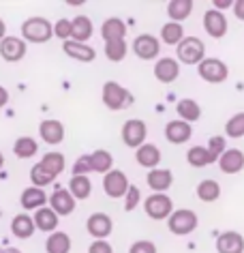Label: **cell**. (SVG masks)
<instances>
[{"instance_id": "obj_15", "label": "cell", "mask_w": 244, "mask_h": 253, "mask_svg": "<svg viewBox=\"0 0 244 253\" xmlns=\"http://www.w3.org/2000/svg\"><path fill=\"white\" fill-rule=\"evenodd\" d=\"M49 208L62 217H67V214H71L75 211V198L71 195L69 189H56L52 193V198H49Z\"/></svg>"}, {"instance_id": "obj_16", "label": "cell", "mask_w": 244, "mask_h": 253, "mask_svg": "<svg viewBox=\"0 0 244 253\" xmlns=\"http://www.w3.org/2000/svg\"><path fill=\"white\" fill-rule=\"evenodd\" d=\"M218 168L223 174H238L244 169V153L240 148H227L218 159Z\"/></svg>"}, {"instance_id": "obj_38", "label": "cell", "mask_w": 244, "mask_h": 253, "mask_svg": "<svg viewBox=\"0 0 244 253\" xmlns=\"http://www.w3.org/2000/svg\"><path fill=\"white\" fill-rule=\"evenodd\" d=\"M127 41L120 39V41H107L105 43V56H107V60L111 62H120L127 58Z\"/></svg>"}, {"instance_id": "obj_42", "label": "cell", "mask_w": 244, "mask_h": 253, "mask_svg": "<svg viewBox=\"0 0 244 253\" xmlns=\"http://www.w3.org/2000/svg\"><path fill=\"white\" fill-rule=\"evenodd\" d=\"M90 172H92L90 155H84V157H79V159L73 163V176H88Z\"/></svg>"}, {"instance_id": "obj_12", "label": "cell", "mask_w": 244, "mask_h": 253, "mask_svg": "<svg viewBox=\"0 0 244 253\" xmlns=\"http://www.w3.org/2000/svg\"><path fill=\"white\" fill-rule=\"evenodd\" d=\"M0 56L7 62H20L26 56V41L20 37H4L0 41Z\"/></svg>"}, {"instance_id": "obj_24", "label": "cell", "mask_w": 244, "mask_h": 253, "mask_svg": "<svg viewBox=\"0 0 244 253\" xmlns=\"http://www.w3.org/2000/svg\"><path fill=\"white\" fill-rule=\"evenodd\" d=\"M176 112L180 120H184V123H197L199 118H202V107H199V103L195 99H180L176 103Z\"/></svg>"}, {"instance_id": "obj_32", "label": "cell", "mask_w": 244, "mask_h": 253, "mask_svg": "<svg viewBox=\"0 0 244 253\" xmlns=\"http://www.w3.org/2000/svg\"><path fill=\"white\" fill-rule=\"evenodd\" d=\"M69 191L75 200H88L92 193V182L88 176H73L69 180Z\"/></svg>"}, {"instance_id": "obj_50", "label": "cell", "mask_w": 244, "mask_h": 253, "mask_svg": "<svg viewBox=\"0 0 244 253\" xmlns=\"http://www.w3.org/2000/svg\"><path fill=\"white\" fill-rule=\"evenodd\" d=\"M4 168V157H2V153H0V169Z\"/></svg>"}, {"instance_id": "obj_13", "label": "cell", "mask_w": 244, "mask_h": 253, "mask_svg": "<svg viewBox=\"0 0 244 253\" xmlns=\"http://www.w3.org/2000/svg\"><path fill=\"white\" fill-rule=\"evenodd\" d=\"M216 251L218 253H244V236L236 230H227V232L218 234Z\"/></svg>"}, {"instance_id": "obj_22", "label": "cell", "mask_w": 244, "mask_h": 253, "mask_svg": "<svg viewBox=\"0 0 244 253\" xmlns=\"http://www.w3.org/2000/svg\"><path fill=\"white\" fill-rule=\"evenodd\" d=\"M39 135L43 137V142L47 144H60L65 140V125L60 120H43L39 126Z\"/></svg>"}, {"instance_id": "obj_4", "label": "cell", "mask_w": 244, "mask_h": 253, "mask_svg": "<svg viewBox=\"0 0 244 253\" xmlns=\"http://www.w3.org/2000/svg\"><path fill=\"white\" fill-rule=\"evenodd\" d=\"M197 225H199V217L195 214V211H189V208H178L167 219V227L176 236H189L191 232L197 230Z\"/></svg>"}, {"instance_id": "obj_3", "label": "cell", "mask_w": 244, "mask_h": 253, "mask_svg": "<svg viewBox=\"0 0 244 253\" xmlns=\"http://www.w3.org/2000/svg\"><path fill=\"white\" fill-rule=\"evenodd\" d=\"M133 94H131L127 88L120 86L118 82H105L103 84V103L114 112H120V110H127L133 103Z\"/></svg>"}, {"instance_id": "obj_9", "label": "cell", "mask_w": 244, "mask_h": 253, "mask_svg": "<svg viewBox=\"0 0 244 253\" xmlns=\"http://www.w3.org/2000/svg\"><path fill=\"white\" fill-rule=\"evenodd\" d=\"M86 230H88V234L92 238L105 240L111 234V230H114V221H111V217L105 212H92L88 217V221H86Z\"/></svg>"}, {"instance_id": "obj_33", "label": "cell", "mask_w": 244, "mask_h": 253, "mask_svg": "<svg viewBox=\"0 0 244 253\" xmlns=\"http://www.w3.org/2000/svg\"><path fill=\"white\" fill-rule=\"evenodd\" d=\"M90 163H92V172H99L103 176L114 169V157L107 150H95L90 155Z\"/></svg>"}, {"instance_id": "obj_48", "label": "cell", "mask_w": 244, "mask_h": 253, "mask_svg": "<svg viewBox=\"0 0 244 253\" xmlns=\"http://www.w3.org/2000/svg\"><path fill=\"white\" fill-rule=\"evenodd\" d=\"M0 253H22V251L15 249V247H0Z\"/></svg>"}, {"instance_id": "obj_29", "label": "cell", "mask_w": 244, "mask_h": 253, "mask_svg": "<svg viewBox=\"0 0 244 253\" xmlns=\"http://www.w3.org/2000/svg\"><path fill=\"white\" fill-rule=\"evenodd\" d=\"M195 193H197V198L202 202L212 204V202H216L218 198H221V185H218L216 180H212V178H206V180H202L197 185Z\"/></svg>"}, {"instance_id": "obj_27", "label": "cell", "mask_w": 244, "mask_h": 253, "mask_svg": "<svg viewBox=\"0 0 244 253\" xmlns=\"http://www.w3.org/2000/svg\"><path fill=\"white\" fill-rule=\"evenodd\" d=\"M36 225H35V219L30 214L22 212V214H15L13 221H11V232L15 234L17 238H30L35 234Z\"/></svg>"}, {"instance_id": "obj_46", "label": "cell", "mask_w": 244, "mask_h": 253, "mask_svg": "<svg viewBox=\"0 0 244 253\" xmlns=\"http://www.w3.org/2000/svg\"><path fill=\"white\" fill-rule=\"evenodd\" d=\"M234 15L240 22H244V0H236L234 2Z\"/></svg>"}, {"instance_id": "obj_20", "label": "cell", "mask_w": 244, "mask_h": 253, "mask_svg": "<svg viewBox=\"0 0 244 253\" xmlns=\"http://www.w3.org/2000/svg\"><path fill=\"white\" fill-rule=\"evenodd\" d=\"M135 161L146 169H156V166L161 163V150L154 144H143L135 150Z\"/></svg>"}, {"instance_id": "obj_37", "label": "cell", "mask_w": 244, "mask_h": 253, "mask_svg": "<svg viewBox=\"0 0 244 253\" xmlns=\"http://www.w3.org/2000/svg\"><path fill=\"white\" fill-rule=\"evenodd\" d=\"M36 150H39L36 142L33 140V137H28V135L17 137L15 144H13V153L20 157V159H30L33 155H36Z\"/></svg>"}, {"instance_id": "obj_7", "label": "cell", "mask_w": 244, "mask_h": 253, "mask_svg": "<svg viewBox=\"0 0 244 253\" xmlns=\"http://www.w3.org/2000/svg\"><path fill=\"white\" fill-rule=\"evenodd\" d=\"M146 137H148V126L143 120L139 118H131L122 125V142L127 144L129 148H139L146 144Z\"/></svg>"}, {"instance_id": "obj_11", "label": "cell", "mask_w": 244, "mask_h": 253, "mask_svg": "<svg viewBox=\"0 0 244 253\" xmlns=\"http://www.w3.org/2000/svg\"><path fill=\"white\" fill-rule=\"evenodd\" d=\"M227 17H225V13H221V11L216 9H208L204 13V30L208 33L212 39H221V37L227 35Z\"/></svg>"}, {"instance_id": "obj_47", "label": "cell", "mask_w": 244, "mask_h": 253, "mask_svg": "<svg viewBox=\"0 0 244 253\" xmlns=\"http://www.w3.org/2000/svg\"><path fill=\"white\" fill-rule=\"evenodd\" d=\"M9 103V90L4 86H0V107H4Z\"/></svg>"}, {"instance_id": "obj_17", "label": "cell", "mask_w": 244, "mask_h": 253, "mask_svg": "<svg viewBox=\"0 0 244 253\" xmlns=\"http://www.w3.org/2000/svg\"><path fill=\"white\" fill-rule=\"evenodd\" d=\"M193 135V126L184 120H172L165 126V137L170 144H186Z\"/></svg>"}, {"instance_id": "obj_19", "label": "cell", "mask_w": 244, "mask_h": 253, "mask_svg": "<svg viewBox=\"0 0 244 253\" xmlns=\"http://www.w3.org/2000/svg\"><path fill=\"white\" fill-rule=\"evenodd\" d=\"M62 52H65L69 58L79 60V62H92L97 58V52L86 43H77V41H65L62 43Z\"/></svg>"}, {"instance_id": "obj_40", "label": "cell", "mask_w": 244, "mask_h": 253, "mask_svg": "<svg viewBox=\"0 0 244 253\" xmlns=\"http://www.w3.org/2000/svg\"><path fill=\"white\" fill-rule=\"evenodd\" d=\"M210 150L212 159H214V163H218V159H221V155L227 150V142H225V135H212L208 140V146H206Z\"/></svg>"}, {"instance_id": "obj_26", "label": "cell", "mask_w": 244, "mask_h": 253, "mask_svg": "<svg viewBox=\"0 0 244 253\" xmlns=\"http://www.w3.org/2000/svg\"><path fill=\"white\" fill-rule=\"evenodd\" d=\"M35 225H36V230H41V232H56V227H58V214H56L49 206H43L39 208V211L35 212Z\"/></svg>"}, {"instance_id": "obj_43", "label": "cell", "mask_w": 244, "mask_h": 253, "mask_svg": "<svg viewBox=\"0 0 244 253\" xmlns=\"http://www.w3.org/2000/svg\"><path fill=\"white\" fill-rule=\"evenodd\" d=\"M54 37L62 39V43L71 41V22H69V20H58V22H56L54 24Z\"/></svg>"}, {"instance_id": "obj_39", "label": "cell", "mask_w": 244, "mask_h": 253, "mask_svg": "<svg viewBox=\"0 0 244 253\" xmlns=\"http://www.w3.org/2000/svg\"><path fill=\"white\" fill-rule=\"evenodd\" d=\"M30 180H33V187H39V189H43V187H47L49 182H54V178L49 176L45 169L41 168V163H36V166H33V169H30Z\"/></svg>"}, {"instance_id": "obj_25", "label": "cell", "mask_w": 244, "mask_h": 253, "mask_svg": "<svg viewBox=\"0 0 244 253\" xmlns=\"http://www.w3.org/2000/svg\"><path fill=\"white\" fill-rule=\"evenodd\" d=\"M92 22L90 17L86 15H77L75 20L71 22V41H77V43H86L92 37Z\"/></svg>"}, {"instance_id": "obj_49", "label": "cell", "mask_w": 244, "mask_h": 253, "mask_svg": "<svg viewBox=\"0 0 244 253\" xmlns=\"http://www.w3.org/2000/svg\"><path fill=\"white\" fill-rule=\"evenodd\" d=\"M4 37H7V24H4L2 20H0V41H2Z\"/></svg>"}, {"instance_id": "obj_23", "label": "cell", "mask_w": 244, "mask_h": 253, "mask_svg": "<svg viewBox=\"0 0 244 253\" xmlns=\"http://www.w3.org/2000/svg\"><path fill=\"white\" fill-rule=\"evenodd\" d=\"M127 35V24H124L120 17H107L101 26V37L107 41H120Z\"/></svg>"}, {"instance_id": "obj_28", "label": "cell", "mask_w": 244, "mask_h": 253, "mask_svg": "<svg viewBox=\"0 0 244 253\" xmlns=\"http://www.w3.org/2000/svg\"><path fill=\"white\" fill-rule=\"evenodd\" d=\"M193 13V0H172L167 4V15H170V22L182 24L186 17H191Z\"/></svg>"}, {"instance_id": "obj_21", "label": "cell", "mask_w": 244, "mask_h": 253, "mask_svg": "<svg viewBox=\"0 0 244 253\" xmlns=\"http://www.w3.org/2000/svg\"><path fill=\"white\" fill-rule=\"evenodd\" d=\"M45 202H47V195L43 189L39 187H28V189H24L22 191V198H20V204L24 211H39V208L45 206Z\"/></svg>"}, {"instance_id": "obj_5", "label": "cell", "mask_w": 244, "mask_h": 253, "mask_svg": "<svg viewBox=\"0 0 244 253\" xmlns=\"http://www.w3.org/2000/svg\"><path fill=\"white\" fill-rule=\"evenodd\" d=\"M143 211H146L150 219L165 221V219H170L174 212V202L170 195H165V193H152L143 200Z\"/></svg>"}, {"instance_id": "obj_14", "label": "cell", "mask_w": 244, "mask_h": 253, "mask_svg": "<svg viewBox=\"0 0 244 253\" xmlns=\"http://www.w3.org/2000/svg\"><path fill=\"white\" fill-rule=\"evenodd\" d=\"M154 78L161 84H172L180 78V65L176 58H159L154 65Z\"/></svg>"}, {"instance_id": "obj_6", "label": "cell", "mask_w": 244, "mask_h": 253, "mask_svg": "<svg viewBox=\"0 0 244 253\" xmlns=\"http://www.w3.org/2000/svg\"><path fill=\"white\" fill-rule=\"evenodd\" d=\"M197 73L208 84H223L229 78V69L221 58H206L202 65H197Z\"/></svg>"}, {"instance_id": "obj_2", "label": "cell", "mask_w": 244, "mask_h": 253, "mask_svg": "<svg viewBox=\"0 0 244 253\" xmlns=\"http://www.w3.org/2000/svg\"><path fill=\"white\" fill-rule=\"evenodd\" d=\"M22 35H24V41L47 43L54 37V26L45 17H28V20L22 24Z\"/></svg>"}, {"instance_id": "obj_41", "label": "cell", "mask_w": 244, "mask_h": 253, "mask_svg": "<svg viewBox=\"0 0 244 253\" xmlns=\"http://www.w3.org/2000/svg\"><path fill=\"white\" fill-rule=\"evenodd\" d=\"M139 202H141V191L135 185H131L127 195H124V211H127V212L135 211V208L139 206Z\"/></svg>"}, {"instance_id": "obj_18", "label": "cell", "mask_w": 244, "mask_h": 253, "mask_svg": "<svg viewBox=\"0 0 244 253\" xmlns=\"http://www.w3.org/2000/svg\"><path fill=\"white\" fill-rule=\"evenodd\" d=\"M146 182H148V187L152 189L154 193H165L167 189L172 187V182H174V174H172V169L156 168V169H150L148 172Z\"/></svg>"}, {"instance_id": "obj_35", "label": "cell", "mask_w": 244, "mask_h": 253, "mask_svg": "<svg viewBox=\"0 0 244 253\" xmlns=\"http://www.w3.org/2000/svg\"><path fill=\"white\" fill-rule=\"evenodd\" d=\"M39 163H41V168L56 180V176L65 169V155L62 153H47Z\"/></svg>"}, {"instance_id": "obj_10", "label": "cell", "mask_w": 244, "mask_h": 253, "mask_svg": "<svg viewBox=\"0 0 244 253\" xmlns=\"http://www.w3.org/2000/svg\"><path fill=\"white\" fill-rule=\"evenodd\" d=\"M133 52L141 60H154L161 52V41L154 35H139L133 41Z\"/></svg>"}, {"instance_id": "obj_31", "label": "cell", "mask_w": 244, "mask_h": 253, "mask_svg": "<svg viewBox=\"0 0 244 253\" xmlns=\"http://www.w3.org/2000/svg\"><path fill=\"white\" fill-rule=\"evenodd\" d=\"M47 253H69L71 251V236L67 232H54L49 234L47 243H45Z\"/></svg>"}, {"instance_id": "obj_36", "label": "cell", "mask_w": 244, "mask_h": 253, "mask_svg": "<svg viewBox=\"0 0 244 253\" xmlns=\"http://www.w3.org/2000/svg\"><path fill=\"white\" fill-rule=\"evenodd\" d=\"M225 137H229V140H240V137H244V112L234 114V116L225 123Z\"/></svg>"}, {"instance_id": "obj_1", "label": "cell", "mask_w": 244, "mask_h": 253, "mask_svg": "<svg viewBox=\"0 0 244 253\" xmlns=\"http://www.w3.org/2000/svg\"><path fill=\"white\" fill-rule=\"evenodd\" d=\"M176 54H178V60L184 62V65H202V62L208 58L206 56V45L199 37H184L180 41V45L176 47Z\"/></svg>"}, {"instance_id": "obj_34", "label": "cell", "mask_w": 244, "mask_h": 253, "mask_svg": "<svg viewBox=\"0 0 244 253\" xmlns=\"http://www.w3.org/2000/svg\"><path fill=\"white\" fill-rule=\"evenodd\" d=\"M186 161H189L191 168H206V166H210V163H214L210 150L206 146H193V148H189V153H186Z\"/></svg>"}, {"instance_id": "obj_45", "label": "cell", "mask_w": 244, "mask_h": 253, "mask_svg": "<svg viewBox=\"0 0 244 253\" xmlns=\"http://www.w3.org/2000/svg\"><path fill=\"white\" fill-rule=\"evenodd\" d=\"M88 253H114V249H111V245L107 240H95L88 247Z\"/></svg>"}, {"instance_id": "obj_30", "label": "cell", "mask_w": 244, "mask_h": 253, "mask_svg": "<svg viewBox=\"0 0 244 253\" xmlns=\"http://www.w3.org/2000/svg\"><path fill=\"white\" fill-rule=\"evenodd\" d=\"M184 39V28L182 24H176V22H167L163 24L161 28V41L165 43V45H180V41Z\"/></svg>"}, {"instance_id": "obj_44", "label": "cell", "mask_w": 244, "mask_h": 253, "mask_svg": "<svg viewBox=\"0 0 244 253\" xmlns=\"http://www.w3.org/2000/svg\"><path fill=\"white\" fill-rule=\"evenodd\" d=\"M129 253H156V245L152 240H137L131 245Z\"/></svg>"}, {"instance_id": "obj_8", "label": "cell", "mask_w": 244, "mask_h": 253, "mask_svg": "<svg viewBox=\"0 0 244 253\" xmlns=\"http://www.w3.org/2000/svg\"><path fill=\"white\" fill-rule=\"evenodd\" d=\"M129 178L127 174L120 172V169H111L103 176V191L107 193V198L111 200H118V198H124L129 191Z\"/></svg>"}]
</instances>
